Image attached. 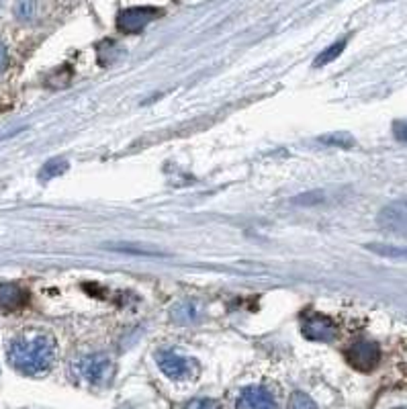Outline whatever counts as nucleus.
Here are the masks:
<instances>
[{
    "label": "nucleus",
    "instance_id": "nucleus-8",
    "mask_svg": "<svg viewBox=\"0 0 407 409\" xmlns=\"http://www.w3.org/2000/svg\"><path fill=\"white\" fill-rule=\"evenodd\" d=\"M237 409H278V405L271 389L260 385H250V387H244L240 393Z\"/></svg>",
    "mask_w": 407,
    "mask_h": 409
},
{
    "label": "nucleus",
    "instance_id": "nucleus-10",
    "mask_svg": "<svg viewBox=\"0 0 407 409\" xmlns=\"http://www.w3.org/2000/svg\"><path fill=\"white\" fill-rule=\"evenodd\" d=\"M199 317H201L199 305L194 301H191V299L180 301L172 309V321H176V324H194Z\"/></svg>",
    "mask_w": 407,
    "mask_h": 409
},
{
    "label": "nucleus",
    "instance_id": "nucleus-7",
    "mask_svg": "<svg viewBox=\"0 0 407 409\" xmlns=\"http://www.w3.org/2000/svg\"><path fill=\"white\" fill-rule=\"evenodd\" d=\"M303 336L313 342H334L338 338V326L328 315H309L303 321Z\"/></svg>",
    "mask_w": 407,
    "mask_h": 409
},
{
    "label": "nucleus",
    "instance_id": "nucleus-2",
    "mask_svg": "<svg viewBox=\"0 0 407 409\" xmlns=\"http://www.w3.org/2000/svg\"><path fill=\"white\" fill-rule=\"evenodd\" d=\"M113 372H115L113 360L107 354H102V352L82 354L72 364L74 381L84 383L88 387H105L107 383H111Z\"/></svg>",
    "mask_w": 407,
    "mask_h": 409
},
{
    "label": "nucleus",
    "instance_id": "nucleus-16",
    "mask_svg": "<svg viewBox=\"0 0 407 409\" xmlns=\"http://www.w3.org/2000/svg\"><path fill=\"white\" fill-rule=\"evenodd\" d=\"M287 409H317V405H315V401L311 399L309 395H305V393H293Z\"/></svg>",
    "mask_w": 407,
    "mask_h": 409
},
{
    "label": "nucleus",
    "instance_id": "nucleus-9",
    "mask_svg": "<svg viewBox=\"0 0 407 409\" xmlns=\"http://www.w3.org/2000/svg\"><path fill=\"white\" fill-rule=\"evenodd\" d=\"M29 301V292L15 283H2L0 285V309L6 313L19 312Z\"/></svg>",
    "mask_w": 407,
    "mask_h": 409
},
{
    "label": "nucleus",
    "instance_id": "nucleus-14",
    "mask_svg": "<svg viewBox=\"0 0 407 409\" xmlns=\"http://www.w3.org/2000/svg\"><path fill=\"white\" fill-rule=\"evenodd\" d=\"M37 11L39 0H19L17 8H15V13L20 20H33L37 17Z\"/></svg>",
    "mask_w": 407,
    "mask_h": 409
},
{
    "label": "nucleus",
    "instance_id": "nucleus-15",
    "mask_svg": "<svg viewBox=\"0 0 407 409\" xmlns=\"http://www.w3.org/2000/svg\"><path fill=\"white\" fill-rule=\"evenodd\" d=\"M322 143H328V146H336V148H344L348 150L354 146V139L348 134H330V136H324L319 139Z\"/></svg>",
    "mask_w": 407,
    "mask_h": 409
},
{
    "label": "nucleus",
    "instance_id": "nucleus-11",
    "mask_svg": "<svg viewBox=\"0 0 407 409\" xmlns=\"http://www.w3.org/2000/svg\"><path fill=\"white\" fill-rule=\"evenodd\" d=\"M344 47H346V40H340L336 41V43H331L328 49H324L317 58H315V61H313V66L315 68H322V66H328L330 61H334V59L338 58L342 52H344Z\"/></svg>",
    "mask_w": 407,
    "mask_h": 409
},
{
    "label": "nucleus",
    "instance_id": "nucleus-20",
    "mask_svg": "<svg viewBox=\"0 0 407 409\" xmlns=\"http://www.w3.org/2000/svg\"><path fill=\"white\" fill-rule=\"evenodd\" d=\"M399 409H407V408H399Z\"/></svg>",
    "mask_w": 407,
    "mask_h": 409
},
{
    "label": "nucleus",
    "instance_id": "nucleus-17",
    "mask_svg": "<svg viewBox=\"0 0 407 409\" xmlns=\"http://www.w3.org/2000/svg\"><path fill=\"white\" fill-rule=\"evenodd\" d=\"M184 409H223V405L217 399H209V397H199L187 403Z\"/></svg>",
    "mask_w": 407,
    "mask_h": 409
},
{
    "label": "nucleus",
    "instance_id": "nucleus-19",
    "mask_svg": "<svg viewBox=\"0 0 407 409\" xmlns=\"http://www.w3.org/2000/svg\"><path fill=\"white\" fill-rule=\"evenodd\" d=\"M6 66H8V54H6V47H4V43L0 41V74L6 70Z\"/></svg>",
    "mask_w": 407,
    "mask_h": 409
},
{
    "label": "nucleus",
    "instance_id": "nucleus-6",
    "mask_svg": "<svg viewBox=\"0 0 407 409\" xmlns=\"http://www.w3.org/2000/svg\"><path fill=\"white\" fill-rule=\"evenodd\" d=\"M377 223L383 232L407 237V198L385 205L377 215Z\"/></svg>",
    "mask_w": 407,
    "mask_h": 409
},
{
    "label": "nucleus",
    "instance_id": "nucleus-18",
    "mask_svg": "<svg viewBox=\"0 0 407 409\" xmlns=\"http://www.w3.org/2000/svg\"><path fill=\"white\" fill-rule=\"evenodd\" d=\"M393 136L397 137L399 141L407 143V121H395L393 123Z\"/></svg>",
    "mask_w": 407,
    "mask_h": 409
},
{
    "label": "nucleus",
    "instance_id": "nucleus-4",
    "mask_svg": "<svg viewBox=\"0 0 407 409\" xmlns=\"http://www.w3.org/2000/svg\"><path fill=\"white\" fill-rule=\"evenodd\" d=\"M346 356V362L354 370H360V372H372V370L379 367L381 362V348L377 342H370V340H358L350 346L348 350L344 352Z\"/></svg>",
    "mask_w": 407,
    "mask_h": 409
},
{
    "label": "nucleus",
    "instance_id": "nucleus-12",
    "mask_svg": "<svg viewBox=\"0 0 407 409\" xmlns=\"http://www.w3.org/2000/svg\"><path fill=\"white\" fill-rule=\"evenodd\" d=\"M370 252L385 256V258H397V260H407V248L401 246H391V244H369L367 246Z\"/></svg>",
    "mask_w": 407,
    "mask_h": 409
},
{
    "label": "nucleus",
    "instance_id": "nucleus-1",
    "mask_svg": "<svg viewBox=\"0 0 407 409\" xmlns=\"http://www.w3.org/2000/svg\"><path fill=\"white\" fill-rule=\"evenodd\" d=\"M8 362L11 367L25 377H41L52 369L56 360V342L49 333L29 331L17 336L8 344Z\"/></svg>",
    "mask_w": 407,
    "mask_h": 409
},
{
    "label": "nucleus",
    "instance_id": "nucleus-5",
    "mask_svg": "<svg viewBox=\"0 0 407 409\" xmlns=\"http://www.w3.org/2000/svg\"><path fill=\"white\" fill-rule=\"evenodd\" d=\"M162 15L160 8L155 6H131V8H125L119 13L117 17V29L121 33H127V35H136L141 33L152 20H155Z\"/></svg>",
    "mask_w": 407,
    "mask_h": 409
},
{
    "label": "nucleus",
    "instance_id": "nucleus-3",
    "mask_svg": "<svg viewBox=\"0 0 407 409\" xmlns=\"http://www.w3.org/2000/svg\"><path fill=\"white\" fill-rule=\"evenodd\" d=\"M160 370L170 381H189L196 374V362L175 350H162L155 356Z\"/></svg>",
    "mask_w": 407,
    "mask_h": 409
},
{
    "label": "nucleus",
    "instance_id": "nucleus-13",
    "mask_svg": "<svg viewBox=\"0 0 407 409\" xmlns=\"http://www.w3.org/2000/svg\"><path fill=\"white\" fill-rule=\"evenodd\" d=\"M66 170H68V162L56 158V160H49V162L43 166V170H41L39 178H41V180H52V178H56V176L64 174Z\"/></svg>",
    "mask_w": 407,
    "mask_h": 409
},
{
    "label": "nucleus",
    "instance_id": "nucleus-21",
    "mask_svg": "<svg viewBox=\"0 0 407 409\" xmlns=\"http://www.w3.org/2000/svg\"><path fill=\"white\" fill-rule=\"evenodd\" d=\"M0 2H2V0H0Z\"/></svg>",
    "mask_w": 407,
    "mask_h": 409
}]
</instances>
